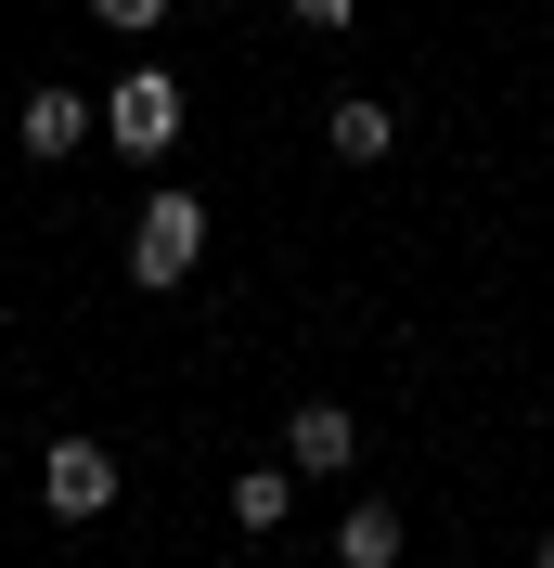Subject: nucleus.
I'll use <instances>...</instances> for the list:
<instances>
[{"instance_id": "nucleus-6", "label": "nucleus", "mask_w": 554, "mask_h": 568, "mask_svg": "<svg viewBox=\"0 0 554 568\" xmlns=\"http://www.w3.org/2000/svg\"><path fill=\"white\" fill-rule=\"evenodd\" d=\"M297 517V465H245L233 478V530H284Z\"/></svg>"}, {"instance_id": "nucleus-8", "label": "nucleus", "mask_w": 554, "mask_h": 568, "mask_svg": "<svg viewBox=\"0 0 554 568\" xmlns=\"http://www.w3.org/2000/svg\"><path fill=\"white\" fill-rule=\"evenodd\" d=\"M322 142H336L348 169H375L387 142H400V116H387V104H361V91H348V104H336V116H322Z\"/></svg>"}, {"instance_id": "nucleus-7", "label": "nucleus", "mask_w": 554, "mask_h": 568, "mask_svg": "<svg viewBox=\"0 0 554 568\" xmlns=\"http://www.w3.org/2000/svg\"><path fill=\"white\" fill-rule=\"evenodd\" d=\"M336 556L348 568H400V504H348V517H336Z\"/></svg>"}, {"instance_id": "nucleus-5", "label": "nucleus", "mask_w": 554, "mask_h": 568, "mask_svg": "<svg viewBox=\"0 0 554 568\" xmlns=\"http://www.w3.org/2000/svg\"><path fill=\"white\" fill-rule=\"evenodd\" d=\"M78 142H104V104H78V91L39 78V91H27V155L52 169V155H78Z\"/></svg>"}, {"instance_id": "nucleus-2", "label": "nucleus", "mask_w": 554, "mask_h": 568, "mask_svg": "<svg viewBox=\"0 0 554 568\" xmlns=\"http://www.w3.org/2000/svg\"><path fill=\"white\" fill-rule=\"evenodd\" d=\"M207 258V207L194 194H142V220H130V284H181Z\"/></svg>"}, {"instance_id": "nucleus-3", "label": "nucleus", "mask_w": 554, "mask_h": 568, "mask_svg": "<svg viewBox=\"0 0 554 568\" xmlns=\"http://www.w3.org/2000/svg\"><path fill=\"white\" fill-rule=\"evenodd\" d=\"M39 504H52V517H104L116 504V453L104 439H52V453H39Z\"/></svg>"}, {"instance_id": "nucleus-9", "label": "nucleus", "mask_w": 554, "mask_h": 568, "mask_svg": "<svg viewBox=\"0 0 554 568\" xmlns=\"http://www.w3.org/2000/svg\"><path fill=\"white\" fill-rule=\"evenodd\" d=\"M91 13H104V27H155V13H168V0H91Z\"/></svg>"}, {"instance_id": "nucleus-4", "label": "nucleus", "mask_w": 554, "mask_h": 568, "mask_svg": "<svg viewBox=\"0 0 554 568\" xmlns=\"http://www.w3.org/2000/svg\"><path fill=\"white\" fill-rule=\"evenodd\" d=\"M348 453H361L348 400H297V414H284V465H297V478H348Z\"/></svg>"}, {"instance_id": "nucleus-1", "label": "nucleus", "mask_w": 554, "mask_h": 568, "mask_svg": "<svg viewBox=\"0 0 554 568\" xmlns=\"http://www.w3.org/2000/svg\"><path fill=\"white\" fill-rule=\"evenodd\" d=\"M104 142L130 155V169H155V155L181 142V78H168V65H130V78L104 91Z\"/></svg>"}, {"instance_id": "nucleus-10", "label": "nucleus", "mask_w": 554, "mask_h": 568, "mask_svg": "<svg viewBox=\"0 0 554 568\" xmlns=\"http://www.w3.org/2000/svg\"><path fill=\"white\" fill-rule=\"evenodd\" d=\"M284 13H297V27H348V0H284Z\"/></svg>"}, {"instance_id": "nucleus-11", "label": "nucleus", "mask_w": 554, "mask_h": 568, "mask_svg": "<svg viewBox=\"0 0 554 568\" xmlns=\"http://www.w3.org/2000/svg\"><path fill=\"white\" fill-rule=\"evenodd\" d=\"M529 568H554V530H542V542H529Z\"/></svg>"}]
</instances>
